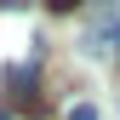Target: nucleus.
I'll list each match as a JSON object with an SVG mask.
<instances>
[{"label":"nucleus","mask_w":120,"mask_h":120,"mask_svg":"<svg viewBox=\"0 0 120 120\" xmlns=\"http://www.w3.org/2000/svg\"><path fill=\"white\" fill-rule=\"evenodd\" d=\"M6 86L17 97V114H46V97H34V63H6Z\"/></svg>","instance_id":"1"},{"label":"nucleus","mask_w":120,"mask_h":120,"mask_svg":"<svg viewBox=\"0 0 120 120\" xmlns=\"http://www.w3.org/2000/svg\"><path fill=\"white\" fill-rule=\"evenodd\" d=\"M80 46H86V57H120V17H97Z\"/></svg>","instance_id":"2"},{"label":"nucleus","mask_w":120,"mask_h":120,"mask_svg":"<svg viewBox=\"0 0 120 120\" xmlns=\"http://www.w3.org/2000/svg\"><path fill=\"white\" fill-rule=\"evenodd\" d=\"M69 120H97V103H74V109H69Z\"/></svg>","instance_id":"3"},{"label":"nucleus","mask_w":120,"mask_h":120,"mask_svg":"<svg viewBox=\"0 0 120 120\" xmlns=\"http://www.w3.org/2000/svg\"><path fill=\"white\" fill-rule=\"evenodd\" d=\"M46 6H52V11H74L80 0H46Z\"/></svg>","instance_id":"4"},{"label":"nucleus","mask_w":120,"mask_h":120,"mask_svg":"<svg viewBox=\"0 0 120 120\" xmlns=\"http://www.w3.org/2000/svg\"><path fill=\"white\" fill-rule=\"evenodd\" d=\"M0 120H17V109H0Z\"/></svg>","instance_id":"5"}]
</instances>
